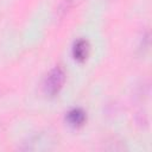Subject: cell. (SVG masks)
<instances>
[{
	"label": "cell",
	"mask_w": 152,
	"mask_h": 152,
	"mask_svg": "<svg viewBox=\"0 0 152 152\" xmlns=\"http://www.w3.org/2000/svg\"><path fill=\"white\" fill-rule=\"evenodd\" d=\"M64 78H65V75L61 68L57 66V68L52 69L44 81L45 94H48L49 96H55L56 94H58V91L61 90V88L64 83Z\"/></svg>",
	"instance_id": "cell-1"
},
{
	"label": "cell",
	"mask_w": 152,
	"mask_h": 152,
	"mask_svg": "<svg viewBox=\"0 0 152 152\" xmlns=\"http://www.w3.org/2000/svg\"><path fill=\"white\" fill-rule=\"evenodd\" d=\"M72 53H74V57L76 61H80V62L84 61L87 55H88V43L83 39L77 40L74 45Z\"/></svg>",
	"instance_id": "cell-3"
},
{
	"label": "cell",
	"mask_w": 152,
	"mask_h": 152,
	"mask_svg": "<svg viewBox=\"0 0 152 152\" xmlns=\"http://www.w3.org/2000/svg\"><path fill=\"white\" fill-rule=\"evenodd\" d=\"M84 120H86V114L80 108H75V109H72L68 113V122L72 127L82 126L84 124Z\"/></svg>",
	"instance_id": "cell-2"
}]
</instances>
